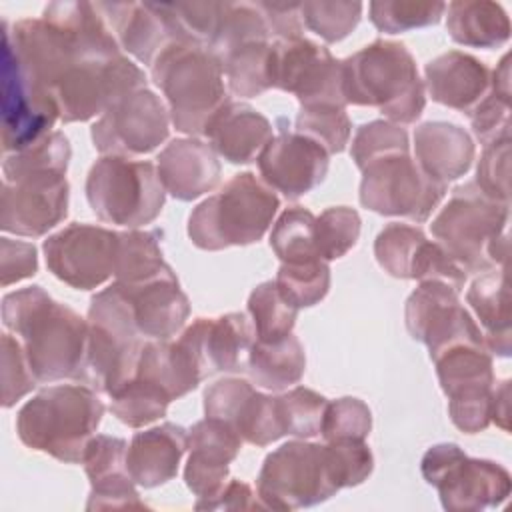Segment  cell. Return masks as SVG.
<instances>
[{
    "mask_svg": "<svg viewBox=\"0 0 512 512\" xmlns=\"http://www.w3.org/2000/svg\"><path fill=\"white\" fill-rule=\"evenodd\" d=\"M2 324L22 338L30 370L40 384L78 380L90 324L42 286H28L2 298Z\"/></svg>",
    "mask_w": 512,
    "mask_h": 512,
    "instance_id": "cell-1",
    "label": "cell"
},
{
    "mask_svg": "<svg viewBox=\"0 0 512 512\" xmlns=\"http://www.w3.org/2000/svg\"><path fill=\"white\" fill-rule=\"evenodd\" d=\"M346 104L378 108L394 124L416 122L426 106V88L402 42L374 40L342 60Z\"/></svg>",
    "mask_w": 512,
    "mask_h": 512,
    "instance_id": "cell-2",
    "label": "cell"
},
{
    "mask_svg": "<svg viewBox=\"0 0 512 512\" xmlns=\"http://www.w3.org/2000/svg\"><path fill=\"white\" fill-rule=\"evenodd\" d=\"M104 416L96 390L84 384H58L40 390L16 416L22 444L68 464L82 462L88 440Z\"/></svg>",
    "mask_w": 512,
    "mask_h": 512,
    "instance_id": "cell-3",
    "label": "cell"
},
{
    "mask_svg": "<svg viewBox=\"0 0 512 512\" xmlns=\"http://www.w3.org/2000/svg\"><path fill=\"white\" fill-rule=\"evenodd\" d=\"M508 204L486 196L476 182L452 190L430 230L464 272L504 268L508 258Z\"/></svg>",
    "mask_w": 512,
    "mask_h": 512,
    "instance_id": "cell-4",
    "label": "cell"
},
{
    "mask_svg": "<svg viewBox=\"0 0 512 512\" xmlns=\"http://www.w3.org/2000/svg\"><path fill=\"white\" fill-rule=\"evenodd\" d=\"M280 206L276 192L252 172L234 174L188 218V236L200 250H224L258 242Z\"/></svg>",
    "mask_w": 512,
    "mask_h": 512,
    "instance_id": "cell-5",
    "label": "cell"
},
{
    "mask_svg": "<svg viewBox=\"0 0 512 512\" xmlns=\"http://www.w3.org/2000/svg\"><path fill=\"white\" fill-rule=\"evenodd\" d=\"M152 80L164 92L178 132L204 134L208 120L230 100L220 60L206 48L174 42L152 64Z\"/></svg>",
    "mask_w": 512,
    "mask_h": 512,
    "instance_id": "cell-6",
    "label": "cell"
},
{
    "mask_svg": "<svg viewBox=\"0 0 512 512\" xmlns=\"http://www.w3.org/2000/svg\"><path fill=\"white\" fill-rule=\"evenodd\" d=\"M86 200L102 222L136 228L158 218L166 190L152 162L102 156L88 172Z\"/></svg>",
    "mask_w": 512,
    "mask_h": 512,
    "instance_id": "cell-7",
    "label": "cell"
},
{
    "mask_svg": "<svg viewBox=\"0 0 512 512\" xmlns=\"http://www.w3.org/2000/svg\"><path fill=\"white\" fill-rule=\"evenodd\" d=\"M340 488L328 444L292 440L264 458L258 498L270 510H296L320 504Z\"/></svg>",
    "mask_w": 512,
    "mask_h": 512,
    "instance_id": "cell-8",
    "label": "cell"
},
{
    "mask_svg": "<svg viewBox=\"0 0 512 512\" xmlns=\"http://www.w3.org/2000/svg\"><path fill=\"white\" fill-rule=\"evenodd\" d=\"M424 480L440 494L450 512L486 510L500 506L510 494V474L504 466L470 458L458 444H434L422 456Z\"/></svg>",
    "mask_w": 512,
    "mask_h": 512,
    "instance_id": "cell-9",
    "label": "cell"
},
{
    "mask_svg": "<svg viewBox=\"0 0 512 512\" xmlns=\"http://www.w3.org/2000/svg\"><path fill=\"white\" fill-rule=\"evenodd\" d=\"M446 194V184L430 178L410 152H392L362 168L360 204L382 216L426 222Z\"/></svg>",
    "mask_w": 512,
    "mask_h": 512,
    "instance_id": "cell-10",
    "label": "cell"
},
{
    "mask_svg": "<svg viewBox=\"0 0 512 512\" xmlns=\"http://www.w3.org/2000/svg\"><path fill=\"white\" fill-rule=\"evenodd\" d=\"M146 88L144 72L122 54L108 60H80L54 84L50 96L64 124L104 114L130 92Z\"/></svg>",
    "mask_w": 512,
    "mask_h": 512,
    "instance_id": "cell-11",
    "label": "cell"
},
{
    "mask_svg": "<svg viewBox=\"0 0 512 512\" xmlns=\"http://www.w3.org/2000/svg\"><path fill=\"white\" fill-rule=\"evenodd\" d=\"M272 88L290 92L302 106H340L346 108L342 60L328 48L308 40H276L270 64Z\"/></svg>",
    "mask_w": 512,
    "mask_h": 512,
    "instance_id": "cell-12",
    "label": "cell"
},
{
    "mask_svg": "<svg viewBox=\"0 0 512 512\" xmlns=\"http://www.w3.org/2000/svg\"><path fill=\"white\" fill-rule=\"evenodd\" d=\"M170 110L148 88L126 94L92 126V142L104 156H136L156 150L166 138Z\"/></svg>",
    "mask_w": 512,
    "mask_h": 512,
    "instance_id": "cell-13",
    "label": "cell"
},
{
    "mask_svg": "<svg viewBox=\"0 0 512 512\" xmlns=\"http://www.w3.org/2000/svg\"><path fill=\"white\" fill-rule=\"evenodd\" d=\"M48 270L76 290H92L114 276L118 232L72 222L42 244Z\"/></svg>",
    "mask_w": 512,
    "mask_h": 512,
    "instance_id": "cell-14",
    "label": "cell"
},
{
    "mask_svg": "<svg viewBox=\"0 0 512 512\" xmlns=\"http://www.w3.org/2000/svg\"><path fill=\"white\" fill-rule=\"evenodd\" d=\"M458 294L440 280H424L406 300V328L414 340L428 346L430 360L452 344L486 346L480 326L460 304Z\"/></svg>",
    "mask_w": 512,
    "mask_h": 512,
    "instance_id": "cell-15",
    "label": "cell"
},
{
    "mask_svg": "<svg viewBox=\"0 0 512 512\" xmlns=\"http://www.w3.org/2000/svg\"><path fill=\"white\" fill-rule=\"evenodd\" d=\"M70 186L64 172H28L4 180L0 228L16 236H44L68 214Z\"/></svg>",
    "mask_w": 512,
    "mask_h": 512,
    "instance_id": "cell-16",
    "label": "cell"
},
{
    "mask_svg": "<svg viewBox=\"0 0 512 512\" xmlns=\"http://www.w3.org/2000/svg\"><path fill=\"white\" fill-rule=\"evenodd\" d=\"M374 256L394 278L440 280L456 292L464 288L468 276L440 242L428 240L422 228L410 224H386L374 240Z\"/></svg>",
    "mask_w": 512,
    "mask_h": 512,
    "instance_id": "cell-17",
    "label": "cell"
},
{
    "mask_svg": "<svg viewBox=\"0 0 512 512\" xmlns=\"http://www.w3.org/2000/svg\"><path fill=\"white\" fill-rule=\"evenodd\" d=\"M58 108L36 90L18 68L12 48L2 40V148L18 152L52 132Z\"/></svg>",
    "mask_w": 512,
    "mask_h": 512,
    "instance_id": "cell-18",
    "label": "cell"
},
{
    "mask_svg": "<svg viewBox=\"0 0 512 512\" xmlns=\"http://www.w3.org/2000/svg\"><path fill=\"white\" fill-rule=\"evenodd\" d=\"M204 414L228 424L242 442L268 446L284 436L276 396L262 394L242 378H222L204 392Z\"/></svg>",
    "mask_w": 512,
    "mask_h": 512,
    "instance_id": "cell-19",
    "label": "cell"
},
{
    "mask_svg": "<svg viewBox=\"0 0 512 512\" xmlns=\"http://www.w3.org/2000/svg\"><path fill=\"white\" fill-rule=\"evenodd\" d=\"M256 160L262 180L288 200L308 194L328 174V152L312 138L284 128L268 140Z\"/></svg>",
    "mask_w": 512,
    "mask_h": 512,
    "instance_id": "cell-20",
    "label": "cell"
},
{
    "mask_svg": "<svg viewBox=\"0 0 512 512\" xmlns=\"http://www.w3.org/2000/svg\"><path fill=\"white\" fill-rule=\"evenodd\" d=\"M254 340V328L240 312L222 314L218 318H196L178 338L202 378L218 372L246 370Z\"/></svg>",
    "mask_w": 512,
    "mask_h": 512,
    "instance_id": "cell-21",
    "label": "cell"
},
{
    "mask_svg": "<svg viewBox=\"0 0 512 512\" xmlns=\"http://www.w3.org/2000/svg\"><path fill=\"white\" fill-rule=\"evenodd\" d=\"M96 8L118 34V44L142 64L152 66L164 48L182 42L168 4L100 2Z\"/></svg>",
    "mask_w": 512,
    "mask_h": 512,
    "instance_id": "cell-22",
    "label": "cell"
},
{
    "mask_svg": "<svg viewBox=\"0 0 512 512\" xmlns=\"http://www.w3.org/2000/svg\"><path fill=\"white\" fill-rule=\"evenodd\" d=\"M242 438L222 420L204 418L190 428L184 480L198 500L220 492L228 480V464L238 456Z\"/></svg>",
    "mask_w": 512,
    "mask_h": 512,
    "instance_id": "cell-23",
    "label": "cell"
},
{
    "mask_svg": "<svg viewBox=\"0 0 512 512\" xmlns=\"http://www.w3.org/2000/svg\"><path fill=\"white\" fill-rule=\"evenodd\" d=\"M128 300L136 332L150 340L172 338L188 320L190 302L172 268L138 284L118 282Z\"/></svg>",
    "mask_w": 512,
    "mask_h": 512,
    "instance_id": "cell-24",
    "label": "cell"
},
{
    "mask_svg": "<svg viewBox=\"0 0 512 512\" xmlns=\"http://www.w3.org/2000/svg\"><path fill=\"white\" fill-rule=\"evenodd\" d=\"M428 94L434 102L470 116L492 90V70L460 50L436 56L424 68Z\"/></svg>",
    "mask_w": 512,
    "mask_h": 512,
    "instance_id": "cell-25",
    "label": "cell"
},
{
    "mask_svg": "<svg viewBox=\"0 0 512 512\" xmlns=\"http://www.w3.org/2000/svg\"><path fill=\"white\" fill-rule=\"evenodd\" d=\"M158 176L168 194L190 202L214 190L220 182V162L210 144L196 138H176L158 154Z\"/></svg>",
    "mask_w": 512,
    "mask_h": 512,
    "instance_id": "cell-26",
    "label": "cell"
},
{
    "mask_svg": "<svg viewBox=\"0 0 512 512\" xmlns=\"http://www.w3.org/2000/svg\"><path fill=\"white\" fill-rule=\"evenodd\" d=\"M144 342L146 340L142 338H122L90 324L86 356L78 382L90 386L96 392L112 396L118 388L136 376Z\"/></svg>",
    "mask_w": 512,
    "mask_h": 512,
    "instance_id": "cell-27",
    "label": "cell"
},
{
    "mask_svg": "<svg viewBox=\"0 0 512 512\" xmlns=\"http://www.w3.org/2000/svg\"><path fill=\"white\" fill-rule=\"evenodd\" d=\"M204 136L212 150L230 164H248L272 138V124L252 106L228 100L208 120Z\"/></svg>",
    "mask_w": 512,
    "mask_h": 512,
    "instance_id": "cell-28",
    "label": "cell"
},
{
    "mask_svg": "<svg viewBox=\"0 0 512 512\" xmlns=\"http://www.w3.org/2000/svg\"><path fill=\"white\" fill-rule=\"evenodd\" d=\"M188 450V432L172 422H164L144 432H136L126 452V468L134 484L156 488L172 480Z\"/></svg>",
    "mask_w": 512,
    "mask_h": 512,
    "instance_id": "cell-29",
    "label": "cell"
},
{
    "mask_svg": "<svg viewBox=\"0 0 512 512\" xmlns=\"http://www.w3.org/2000/svg\"><path fill=\"white\" fill-rule=\"evenodd\" d=\"M418 166L434 180L448 184L464 176L474 160L470 134L452 122H424L414 130Z\"/></svg>",
    "mask_w": 512,
    "mask_h": 512,
    "instance_id": "cell-30",
    "label": "cell"
},
{
    "mask_svg": "<svg viewBox=\"0 0 512 512\" xmlns=\"http://www.w3.org/2000/svg\"><path fill=\"white\" fill-rule=\"evenodd\" d=\"M466 300L476 312L484 342L490 354H510V294L506 268H494L480 274L466 292Z\"/></svg>",
    "mask_w": 512,
    "mask_h": 512,
    "instance_id": "cell-31",
    "label": "cell"
},
{
    "mask_svg": "<svg viewBox=\"0 0 512 512\" xmlns=\"http://www.w3.org/2000/svg\"><path fill=\"white\" fill-rule=\"evenodd\" d=\"M446 28L454 42L474 48H496L510 38L504 8L490 0H456L446 4Z\"/></svg>",
    "mask_w": 512,
    "mask_h": 512,
    "instance_id": "cell-32",
    "label": "cell"
},
{
    "mask_svg": "<svg viewBox=\"0 0 512 512\" xmlns=\"http://www.w3.org/2000/svg\"><path fill=\"white\" fill-rule=\"evenodd\" d=\"M136 376L158 384L172 400L192 392L204 380L192 356L178 340H146Z\"/></svg>",
    "mask_w": 512,
    "mask_h": 512,
    "instance_id": "cell-33",
    "label": "cell"
},
{
    "mask_svg": "<svg viewBox=\"0 0 512 512\" xmlns=\"http://www.w3.org/2000/svg\"><path fill=\"white\" fill-rule=\"evenodd\" d=\"M432 362L436 364L440 388L448 398L494 388L492 354L486 346L470 342L452 344L438 352Z\"/></svg>",
    "mask_w": 512,
    "mask_h": 512,
    "instance_id": "cell-34",
    "label": "cell"
},
{
    "mask_svg": "<svg viewBox=\"0 0 512 512\" xmlns=\"http://www.w3.org/2000/svg\"><path fill=\"white\" fill-rule=\"evenodd\" d=\"M306 370V354L300 340L288 334L276 342L254 340L246 372L250 380L262 388L280 392L292 384H298Z\"/></svg>",
    "mask_w": 512,
    "mask_h": 512,
    "instance_id": "cell-35",
    "label": "cell"
},
{
    "mask_svg": "<svg viewBox=\"0 0 512 512\" xmlns=\"http://www.w3.org/2000/svg\"><path fill=\"white\" fill-rule=\"evenodd\" d=\"M162 230L118 232V250L114 264L116 282L138 284L170 270L160 248Z\"/></svg>",
    "mask_w": 512,
    "mask_h": 512,
    "instance_id": "cell-36",
    "label": "cell"
},
{
    "mask_svg": "<svg viewBox=\"0 0 512 512\" xmlns=\"http://www.w3.org/2000/svg\"><path fill=\"white\" fill-rule=\"evenodd\" d=\"M218 60L228 80V88L234 96L254 98L266 92L268 88H272V78H270L272 44L270 42L242 44Z\"/></svg>",
    "mask_w": 512,
    "mask_h": 512,
    "instance_id": "cell-37",
    "label": "cell"
},
{
    "mask_svg": "<svg viewBox=\"0 0 512 512\" xmlns=\"http://www.w3.org/2000/svg\"><path fill=\"white\" fill-rule=\"evenodd\" d=\"M298 310L300 308L282 296L272 280L258 284L248 296V314L252 316L254 336L262 342H276L292 334Z\"/></svg>",
    "mask_w": 512,
    "mask_h": 512,
    "instance_id": "cell-38",
    "label": "cell"
},
{
    "mask_svg": "<svg viewBox=\"0 0 512 512\" xmlns=\"http://www.w3.org/2000/svg\"><path fill=\"white\" fill-rule=\"evenodd\" d=\"M270 30L256 2H224V10L208 50L222 58L248 42H268Z\"/></svg>",
    "mask_w": 512,
    "mask_h": 512,
    "instance_id": "cell-39",
    "label": "cell"
},
{
    "mask_svg": "<svg viewBox=\"0 0 512 512\" xmlns=\"http://www.w3.org/2000/svg\"><path fill=\"white\" fill-rule=\"evenodd\" d=\"M110 398L112 414L130 428H140L162 418L172 402V398L158 384L142 376L128 380Z\"/></svg>",
    "mask_w": 512,
    "mask_h": 512,
    "instance_id": "cell-40",
    "label": "cell"
},
{
    "mask_svg": "<svg viewBox=\"0 0 512 512\" xmlns=\"http://www.w3.org/2000/svg\"><path fill=\"white\" fill-rule=\"evenodd\" d=\"M316 216L302 206H292L280 214L270 232V248L282 262L320 260L314 238Z\"/></svg>",
    "mask_w": 512,
    "mask_h": 512,
    "instance_id": "cell-41",
    "label": "cell"
},
{
    "mask_svg": "<svg viewBox=\"0 0 512 512\" xmlns=\"http://www.w3.org/2000/svg\"><path fill=\"white\" fill-rule=\"evenodd\" d=\"M476 138L488 144L504 134H510V66L508 54L500 66L492 70V90L482 104L468 116Z\"/></svg>",
    "mask_w": 512,
    "mask_h": 512,
    "instance_id": "cell-42",
    "label": "cell"
},
{
    "mask_svg": "<svg viewBox=\"0 0 512 512\" xmlns=\"http://www.w3.org/2000/svg\"><path fill=\"white\" fill-rule=\"evenodd\" d=\"M70 142L68 138L54 130L40 138L38 142L4 156L2 172L4 180H14L16 176L28 174V172H64L70 162Z\"/></svg>",
    "mask_w": 512,
    "mask_h": 512,
    "instance_id": "cell-43",
    "label": "cell"
},
{
    "mask_svg": "<svg viewBox=\"0 0 512 512\" xmlns=\"http://www.w3.org/2000/svg\"><path fill=\"white\" fill-rule=\"evenodd\" d=\"M276 286L296 308H308L326 298L330 290V268L324 260L282 262Z\"/></svg>",
    "mask_w": 512,
    "mask_h": 512,
    "instance_id": "cell-44",
    "label": "cell"
},
{
    "mask_svg": "<svg viewBox=\"0 0 512 512\" xmlns=\"http://www.w3.org/2000/svg\"><path fill=\"white\" fill-rule=\"evenodd\" d=\"M446 12L444 2H418V0H384L370 2V22L384 34H398L414 28H424L440 22Z\"/></svg>",
    "mask_w": 512,
    "mask_h": 512,
    "instance_id": "cell-45",
    "label": "cell"
},
{
    "mask_svg": "<svg viewBox=\"0 0 512 512\" xmlns=\"http://www.w3.org/2000/svg\"><path fill=\"white\" fill-rule=\"evenodd\" d=\"M360 236V216L354 208L332 206L316 216L314 238L318 258L324 262L342 258L352 250Z\"/></svg>",
    "mask_w": 512,
    "mask_h": 512,
    "instance_id": "cell-46",
    "label": "cell"
},
{
    "mask_svg": "<svg viewBox=\"0 0 512 512\" xmlns=\"http://www.w3.org/2000/svg\"><path fill=\"white\" fill-rule=\"evenodd\" d=\"M296 132L318 142L328 154H340L350 140L352 122L340 106H302Z\"/></svg>",
    "mask_w": 512,
    "mask_h": 512,
    "instance_id": "cell-47",
    "label": "cell"
},
{
    "mask_svg": "<svg viewBox=\"0 0 512 512\" xmlns=\"http://www.w3.org/2000/svg\"><path fill=\"white\" fill-rule=\"evenodd\" d=\"M278 414L282 422L284 436H298V438H312L320 434L322 418L328 400L304 386H296L280 396H276Z\"/></svg>",
    "mask_w": 512,
    "mask_h": 512,
    "instance_id": "cell-48",
    "label": "cell"
},
{
    "mask_svg": "<svg viewBox=\"0 0 512 512\" xmlns=\"http://www.w3.org/2000/svg\"><path fill=\"white\" fill-rule=\"evenodd\" d=\"M300 14L304 26L324 42L344 40L360 22L362 2H302Z\"/></svg>",
    "mask_w": 512,
    "mask_h": 512,
    "instance_id": "cell-49",
    "label": "cell"
},
{
    "mask_svg": "<svg viewBox=\"0 0 512 512\" xmlns=\"http://www.w3.org/2000/svg\"><path fill=\"white\" fill-rule=\"evenodd\" d=\"M372 430L370 408L354 396H344L326 404L320 434L326 442L366 440Z\"/></svg>",
    "mask_w": 512,
    "mask_h": 512,
    "instance_id": "cell-50",
    "label": "cell"
},
{
    "mask_svg": "<svg viewBox=\"0 0 512 512\" xmlns=\"http://www.w3.org/2000/svg\"><path fill=\"white\" fill-rule=\"evenodd\" d=\"M392 152H410L408 134L402 126L388 120H372L356 130L350 156L360 170L370 160Z\"/></svg>",
    "mask_w": 512,
    "mask_h": 512,
    "instance_id": "cell-51",
    "label": "cell"
},
{
    "mask_svg": "<svg viewBox=\"0 0 512 512\" xmlns=\"http://www.w3.org/2000/svg\"><path fill=\"white\" fill-rule=\"evenodd\" d=\"M168 10L182 42L208 50V44L216 34L224 2H176L168 4Z\"/></svg>",
    "mask_w": 512,
    "mask_h": 512,
    "instance_id": "cell-52",
    "label": "cell"
},
{
    "mask_svg": "<svg viewBox=\"0 0 512 512\" xmlns=\"http://www.w3.org/2000/svg\"><path fill=\"white\" fill-rule=\"evenodd\" d=\"M476 186L492 200L508 204L510 196V134H504L488 144L476 170Z\"/></svg>",
    "mask_w": 512,
    "mask_h": 512,
    "instance_id": "cell-53",
    "label": "cell"
},
{
    "mask_svg": "<svg viewBox=\"0 0 512 512\" xmlns=\"http://www.w3.org/2000/svg\"><path fill=\"white\" fill-rule=\"evenodd\" d=\"M0 376H2V406H14L22 396H26L34 386L36 378L30 370L26 352L22 344L10 334H2V360H0Z\"/></svg>",
    "mask_w": 512,
    "mask_h": 512,
    "instance_id": "cell-54",
    "label": "cell"
},
{
    "mask_svg": "<svg viewBox=\"0 0 512 512\" xmlns=\"http://www.w3.org/2000/svg\"><path fill=\"white\" fill-rule=\"evenodd\" d=\"M126 452H128V444L124 438L94 434L88 440L82 456V464H84L86 476L90 478V484L100 482L104 478L118 476V474H128Z\"/></svg>",
    "mask_w": 512,
    "mask_h": 512,
    "instance_id": "cell-55",
    "label": "cell"
},
{
    "mask_svg": "<svg viewBox=\"0 0 512 512\" xmlns=\"http://www.w3.org/2000/svg\"><path fill=\"white\" fill-rule=\"evenodd\" d=\"M340 488L362 484L374 468V458L364 440L326 442Z\"/></svg>",
    "mask_w": 512,
    "mask_h": 512,
    "instance_id": "cell-56",
    "label": "cell"
},
{
    "mask_svg": "<svg viewBox=\"0 0 512 512\" xmlns=\"http://www.w3.org/2000/svg\"><path fill=\"white\" fill-rule=\"evenodd\" d=\"M122 508H128V510L148 508L140 500L130 474H118L112 478H104L100 482H92L86 510H122Z\"/></svg>",
    "mask_w": 512,
    "mask_h": 512,
    "instance_id": "cell-57",
    "label": "cell"
},
{
    "mask_svg": "<svg viewBox=\"0 0 512 512\" xmlns=\"http://www.w3.org/2000/svg\"><path fill=\"white\" fill-rule=\"evenodd\" d=\"M0 274L2 286H10L24 278H30L38 270V256L36 246L30 242L0 238Z\"/></svg>",
    "mask_w": 512,
    "mask_h": 512,
    "instance_id": "cell-58",
    "label": "cell"
},
{
    "mask_svg": "<svg viewBox=\"0 0 512 512\" xmlns=\"http://www.w3.org/2000/svg\"><path fill=\"white\" fill-rule=\"evenodd\" d=\"M262 12L270 36H278V40H294L302 38L304 20L300 14V4H274V2H256Z\"/></svg>",
    "mask_w": 512,
    "mask_h": 512,
    "instance_id": "cell-59",
    "label": "cell"
},
{
    "mask_svg": "<svg viewBox=\"0 0 512 512\" xmlns=\"http://www.w3.org/2000/svg\"><path fill=\"white\" fill-rule=\"evenodd\" d=\"M258 494L252 492V488L240 480L226 482L218 494H214L208 500H198L194 504L196 510H258L266 508Z\"/></svg>",
    "mask_w": 512,
    "mask_h": 512,
    "instance_id": "cell-60",
    "label": "cell"
},
{
    "mask_svg": "<svg viewBox=\"0 0 512 512\" xmlns=\"http://www.w3.org/2000/svg\"><path fill=\"white\" fill-rule=\"evenodd\" d=\"M508 392H510V382L504 380L500 386L494 388V406H492V420L502 428L508 430Z\"/></svg>",
    "mask_w": 512,
    "mask_h": 512,
    "instance_id": "cell-61",
    "label": "cell"
}]
</instances>
